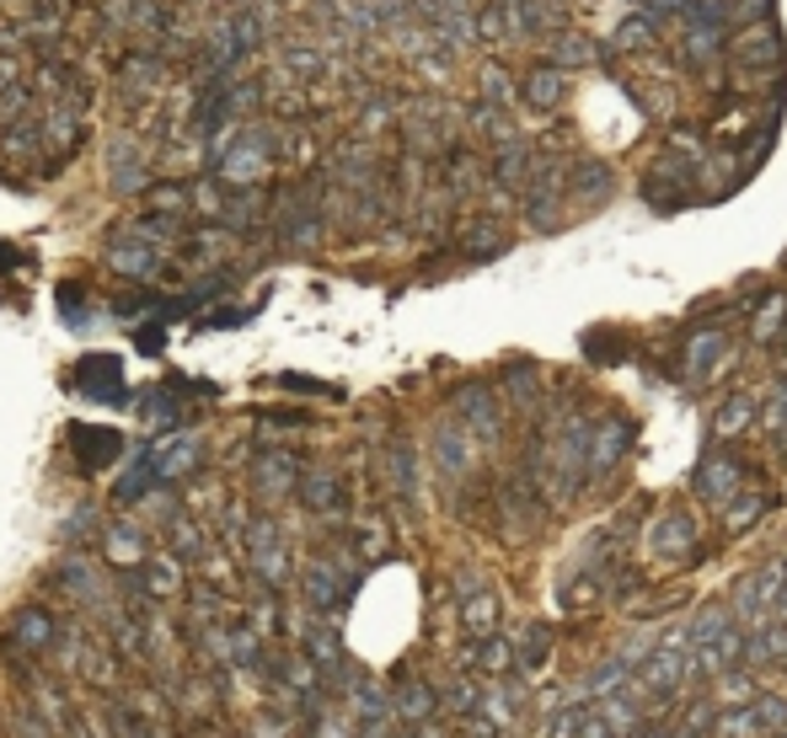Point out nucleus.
<instances>
[{
    "label": "nucleus",
    "instance_id": "obj_12",
    "mask_svg": "<svg viewBox=\"0 0 787 738\" xmlns=\"http://www.w3.org/2000/svg\"><path fill=\"white\" fill-rule=\"evenodd\" d=\"M691 546H697V525H691V514L669 508V514L654 525V552L669 556V562H680V556H691Z\"/></svg>",
    "mask_w": 787,
    "mask_h": 738
},
{
    "label": "nucleus",
    "instance_id": "obj_35",
    "mask_svg": "<svg viewBox=\"0 0 787 738\" xmlns=\"http://www.w3.org/2000/svg\"><path fill=\"white\" fill-rule=\"evenodd\" d=\"M579 717H585L579 706H574V712H557V717L546 723V734L541 738H579Z\"/></svg>",
    "mask_w": 787,
    "mask_h": 738
},
{
    "label": "nucleus",
    "instance_id": "obj_6",
    "mask_svg": "<svg viewBox=\"0 0 787 738\" xmlns=\"http://www.w3.org/2000/svg\"><path fill=\"white\" fill-rule=\"evenodd\" d=\"M783 567H761V573H750V578H739V589H734V615L739 620H755V615L772 611V600L783 594Z\"/></svg>",
    "mask_w": 787,
    "mask_h": 738
},
{
    "label": "nucleus",
    "instance_id": "obj_15",
    "mask_svg": "<svg viewBox=\"0 0 787 738\" xmlns=\"http://www.w3.org/2000/svg\"><path fill=\"white\" fill-rule=\"evenodd\" d=\"M697 488H702V497H713V503H728V497L739 492V466H734L728 455H713V460H702V471H697Z\"/></svg>",
    "mask_w": 787,
    "mask_h": 738
},
{
    "label": "nucleus",
    "instance_id": "obj_25",
    "mask_svg": "<svg viewBox=\"0 0 787 738\" xmlns=\"http://www.w3.org/2000/svg\"><path fill=\"white\" fill-rule=\"evenodd\" d=\"M750 712H755V723H761V734L766 738L787 734V701L783 696H750Z\"/></svg>",
    "mask_w": 787,
    "mask_h": 738
},
{
    "label": "nucleus",
    "instance_id": "obj_22",
    "mask_svg": "<svg viewBox=\"0 0 787 738\" xmlns=\"http://www.w3.org/2000/svg\"><path fill=\"white\" fill-rule=\"evenodd\" d=\"M434 455H440V466H445V471H466V466H471V433H466V429H440V439H434Z\"/></svg>",
    "mask_w": 787,
    "mask_h": 738
},
{
    "label": "nucleus",
    "instance_id": "obj_39",
    "mask_svg": "<svg viewBox=\"0 0 787 738\" xmlns=\"http://www.w3.org/2000/svg\"><path fill=\"white\" fill-rule=\"evenodd\" d=\"M456 594H460V600L482 594V573H477V567H460V573H456Z\"/></svg>",
    "mask_w": 787,
    "mask_h": 738
},
{
    "label": "nucleus",
    "instance_id": "obj_1",
    "mask_svg": "<svg viewBox=\"0 0 787 738\" xmlns=\"http://www.w3.org/2000/svg\"><path fill=\"white\" fill-rule=\"evenodd\" d=\"M242 541H247V556H253L262 583H284L290 578V552H284V536H279L273 519H247Z\"/></svg>",
    "mask_w": 787,
    "mask_h": 738
},
{
    "label": "nucleus",
    "instance_id": "obj_32",
    "mask_svg": "<svg viewBox=\"0 0 787 738\" xmlns=\"http://www.w3.org/2000/svg\"><path fill=\"white\" fill-rule=\"evenodd\" d=\"M718 631H728V611H723V605H708V611L691 620V642H713Z\"/></svg>",
    "mask_w": 787,
    "mask_h": 738
},
{
    "label": "nucleus",
    "instance_id": "obj_8",
    "mask_svg": "<svg viewBox=\"0 0 787 738\" xmlns=\"http://www.w3.org/2000/svg\"><path fill=\"white\" fill-rule=\"evenodd\" d=\"M680 679H686V659H680L669 642L654 648L649 659H638V690H643V696H669Z\"/></svg>",
    "mask_w": 787,
    "mask_h": 738
},
{
    "label": "nucleus",
    "instance_id": "obj_2",
    "mask_svg": "<svg viewBox=\"0 0 787 738\" xmlns=\"http://www.w3.org/2000/svg\"><path fill=\"white\" fill-rule=\"evenodd\" d=\"M348 589H354L348 562H328V556H317V562L306 567V600H311L317 611H337V605L348 600Z\"/></svg>",
    "mask_w": 787,
    "mask_h": 738
},
{
    "label": "nucleus",
    "instance_id": "obj_36",
    "mask_svg": "<svg viewBox=\"0 0 787 738\" xmlns=\"http://www.w3.org/2000/svg\"><path fill=\"white\" fill-rule=\"evenodd\" d=\"M723 701H728V706H745V701H750V679L723 669Z\"/></svg>",
    "mask_w": 787,
    "mask_h": 738
},
{
    "label": "nucleus",
    "instance_id": "obj_14",
    "mask_svg": "<svg viewBox=\"0 0 787 738\" xmlns=\"http://www.w3.org/2000/svg\"><path fill=\"white\" fill-rule=\"evenodd\" d=\"M108 183L119 187V193H139V187H145V156L134 150L130 139L113 145V156H108Z\"/></svg>",
    "mask_w": 787,
    "mask_h": 738
},
{
    "label": "nucleus",
    "instance_id": "obj_5",
    "mask_svg": "<svg viewBox=\"0 0 787 738\" xmlns=\"http://www.w3.org/2000/svg\"><path fill=\"white\" fill-rule=\"evenodd\" d=\"M54 637H60V626H54V615L49 611H22L11 615V626H5V648L11 653H49L54 648Z\"/></svg>",
    "mask_w": 787,
    "mask_h": 738
},
{
    "label": "nucleus",
    "instance_id": "obj_43",
    "mask_svg": "<svg viewBox=\"0 0 787 738\" xmlns=\"http://www.w3.org/2000/svg\"><path fill=\"white\" fill-rule=\"evenodd\" d=\"M284 385H290V391H317V396H332V385H322V380H306V374H284Z\"/></svg>",
    "mask_w": 787,
    "mask_h": 738
},
{
    "label": "nucleus",
    "instance_id": "obj_21",
    "mask_svg": "<svg viewBox=\"0 0 787 738\" xmlns=\"http://www.w3.org/2000/svg\"><path fill=\"white\" fill-rule=\"evenodd\" d=\"M622 450H627V423H616V418H611L600 433H590V466H594V471H605Z\"/></svg>",
    "mask_w": 787,
    "mask_h": 738
},
{
    "label": "nucleus",
    "instance_id": "obj_46",
    "mask_svg": "<svg viewBox=\"0 0 787 738\" xmlns=\"http://www.w3.org/2000/svg\"><path fill=\"white\" fill-rule=\"evenodd\" d=\"M783 738H787V734H783Z\"/></svg>",
    "mask_w": 787,
    "mask_h": 738
},
{
    "label": "nucleus",
    "instance_id": "obj_30",
    "mask_svg": "<svg viewBox=\"0 0 787 738\" xmlns=\"http://www.w3.org/2000/svg\"><path fill=\"white\" fill-rule=\"evenodd\" d=\"M718 354H723V337H718V332H713V337H697V343H691V380H702L708 369L718 365Z\"/></svg>",
    "mask_w": 787,
    "mask_h": 738
},
{
    "label": "nucleus",
    "instance_id": "obj_4",
    "mask_svg": "<svg viewBox=\"0 0 787 738\" xmlns=\"http://www.w3.org/2000/svg\"><path fill=\"white\" fill-rule=\"evenodd\" d=\"M75 385L91 396V402H108V407H124V365L113 359V354H91L81 374H75Z\"/></svg>",
    "mask_w": 787,
    "mask_h": 738
},
{
    "label": "nucleus",
    "instance_id": "obj_38",
    "mask_svg": "<svg viewBox=\"0 0 787 738\" xmlns=\"http://www.w3.org/2000/svg\"><path fill=\"white\" fill-rule=\"evenodd\" d=\"M172 546H183V552L194 556L198 546H204V536H194V525H188V519H172Z\"/></svg>",
    "mask_w": 787,
    "mask_h": 738
},
{
    "label": "nucleus",
    "instance_id": "obj_44",
    "mask_svg": "<svg viewBox=\"0 0 787 738\" xmlns=\"http://www.w3.org/2000/svg\"><path fill=\"white\" fill-rule=\"evenodd\" d=\"M772 611H777V620H783V631H787V589L777 594V600H772Z\"/></svg>",
    "mask_w": 787,
    "mask_h": 738
},
{
    "label": "nucleus",
    "instance_id": "obj_19",
    "mask_svg": "<svg viewBox=\"0 0 787 738\" xmlns=\"http://www.w3.org/2000/svg\"><path fill=\"white\" fill-rule=\"evenodd\" d=\"M460 418H466L471 433H499V407H493V396H488L482 385L460 391Z\"/></svg>",
    "mask_w": 787,
    "mask_h": 738
},
{
    "label": "nucleus",
    "instance_id": "obj_26",
    "mask_svg": "<svg viewBox=\"0 0 787 738\" xmlns=\"http://www.w3.org/2000/svg\"><path fill=\"white\" fill-rule=\"evenodd\" d=\"M713 728H718V706H713V701H697V706L686 712V723L675 728V738H713Z\"/></svg>",
    "mask_w": 787,
    "mask_h": 738
},
{
    "label": "nucleus",
    "instance_id": "obj_20",
    "mask_svg": "<svg viewBox=\"0 0 787 738\" xmlns=\"http://www.w3.org/2000/svg\"><path fill=\"white\" fill-rule=\"evenodd\" d=\"M471 664H477L482 675H509V664H515V648H509L504 637H477V648H471Z\"/></svg>",
    "mask_w": 787,
    "mask_h": 738
},
{
    "label": "nucleus",
    "instance_id": "obj_24",
    "mask_svg": "<svg viewBox=\"0 0 787 738\" xmlns=\"http://www.w3.org/2000/svg\"><path fill=\"white\" fill-rule=\"evenodd\" d=\"M713 734H723V738H766L761 734V723H755V712H750V701H745V706H723Z\"/></svg>",
    "mask_w": 787,
    "mask_h": 738
},
{
    "label": "nucleus",
    "instance_id": "obj_40",
    "mask_svg": "<svg viewBox=\"0 0 787 738\" xmlns=\"http://www.w3.org/2000/svg\"><path fill=\"white\" fill-rule=\"evenodd\" d=\"M590 600H594V578H579V583L563 589V605H590Z\"/></svg>",
    "mask_w": 787,
    "mask_h": 738
},
{
    "label": "nucleus",
    "instance_id": "obj_17",
    "mask_svg": "<svg viewBox=\"0 0 787 738\" xmlns=\"http://www.w3.org/2000/svg\"><path fill=\"white\" fill-rule=\"evenodd\" d=\"M499 615H504V605H499V594H471V600H460V626L471 631V637H493L499 631Z\"/></svg>",
    "mask_w": 787,
    "mask_h": 738
},
{
    "label": "nucleus",
    "instance_id": "obj_10",
    "mask_svg": "<svg viewBox=\"0 0 787 738\" xmlns=\"http://www.w3.org/2000/svg\"><path fill=\"white\" fill-rule=\"evenodd\" d=\"M145 450H150L156 482H172V477H183V471H194V466H198V439H194V433L167 439V444H145Z\"/></svg>",
    "mask_w": 787,
    "mask_h": 738
},
{
    "label": "nucleus",
    "instance_id": "obj_3",
    "mask_svg": "<svg viewBox=\"0 0 787 738\" xmlns=\"http://www.w3.org/2000/svg\"><path fill=\"white\" fill-rule=\"evenodd\" d=\"M108 262H113L124 279H150V273H156V225H150V220L134 225L124 242L108 246Z\"/></svg>",
    "mask_w": 787,
    "mask_h": 738
},
{
    "label": "nucleus",
    "instance_id": "obj_41",
    "mask_svg": "<svg viewBox=\"0 0 787 738\" xmlns=\"http://www.w3.org/2000/svg\"><path fill=\"white\" fill-rule=\"evenodd\" d=\"M750 519H761V497H745L739 508H728V525H750Z\"/></svg>",
    "mask_w": 787,
    "mask_h": 738
},
{
    "label": "nucleus",
    "instance_id": "obj_11",
    "mask_svg": "<svg viewBox=\"0 0 787 738\" xmlns=\"http://www.w3.org/2000/svg\"><path fill=\"white\" fill-rule=\"evenodd\" d=\"M295 488H300V503L317 508V514H337V508H343V482H337V471H328V466L300 471Z\"/></svg>",
    "mask_w": 787,
    "mask_h": 738
},
{
    "label": "nucleus",
    "instance_id": "obj_18",
    "mask_svg": "<svg viewBox=\"0 0 787 738\" xmlns=\"http://www.w3.org/2000/svg\"><path fill=\"white\" fill-rule=\"evenodd\" d=\"M60 583H65L70 594L81 600V605H102L108 600V583H102V573L97 567H86V562H70L65 573H60Z\"/></svg>",
    "mask_w": 787,
    "mask_h": 738
},
{
    "label": "nucleus",
    "instance_id": "obj_28",
    "mask_svg": "<svg viewBox=\"0 0 787 738\" xmlns=\"http://www.w3.org/2000/svg\"><path fill=\"white\" fill-rule=\"evenodd\" d=\"M386 477H392L396 492H413V450L396 439V444H386Z\"/></svg>",
    "mask_w": 787,
    "mask_h": 738
},
{
    "label": "nucleus",
    "instance_id": "obj_45",
    "mask_svg": "<svg viewBox=\"0 0 787 738\" xmlns=\"http://www.w3.org/2000/svg\"><path fill=\"white\" fill-rule=\"evenodd\" d=\"M11 262H16V251H11V246H0V268H11Z\"/></svg>",
    "mask_w": 787,
    "mask_h": 738
},
{
    "label": "nucleus",
    "instance_id": "obj_7",
    "mask_svg": "<svg viewBox=\"0 0 787 738\" xmlns=\"http://www.w3.org/2000/svg\"><path fill=\"white\" fill-rule=\"evenodd\" d=\"M295 482H300V460L290 450H262L258 466H253L258 497H284V492H295Z\"/></svg>",
    "mask_w": 787,
    "mask_h": 738
},
{
    "label": "nucleus",
    "instance_id": "obj_42",
    "mask_svg": "<svg viewBox=\"0 0 787 738\" xmlns=\"http://www.w3.org/2000/svg\"><path fill=\"white\" fill-rule=\"evenodd\" d=\"M579 738H616V734H611V728H605L594 712H585V717H579Z\"/></svg>",
    "mask_w": 787,
    "mask_h": 738
},
{
    "label": "nucleus",
    "instance_id": "obj_9",
    "mask_svg": "<svg viewBox=\"0 0 787 738\" xmlns=\"http://www.w3.org/2000/svg\"><path fill=\"white\" fill-rule=\"evenodd\" d=\"M262 161H268V139H262V134H247V139H236V145L220 156V177L247 187L253 177H262Z\"/></svg>",
    "mask_w": 787,
    "mask_h": 738
},
{
    "label": "nucleus",
    "instance_id": "obj_16",
    "mask_svg": "<svg viewBox=\"0 0 787 738\" xmlns=\"http://www.w3.org/2000/svg\"><path fill=\"white\" fill-rule=\"evenodd\" d=\"M392 712L402 723H429V717H434V690H429L423 679H402L392 696Z\"/></svg>",
    "mask_w": 787,
    "mask_h": 738
},
{
    "label": "nucleus",
    "instance_id": "obj_31",
    "mask_svg": "<svg viewBox=\"0 0 787 738\" xmlns=\"http://www.w3.org/2000/svg\"><path fill=\"white\" fill-rule=\"evenodd\" d=\"M311 738H359V728H354L348 712H322V717L311 723Z\"/></svg>",
    "mask_w": 787,
    "mask_h": 738
},
{
    "label": "nucleus",
    "instance_id": "obj_13",
    "mask_svg": "<svg viewBox=\"0 0 787 738\" xmlns=\"http://www.w3.org/2000/svg\"><path fill=\"white\" fill-rule=\"evenodd\" d=\"M70 439H75V450H81V466H91V471H102V466L119 460V450H124V439L113 429H86V423H75Z\"/></svg>",
    "mask_w": 787,
    "mask_h": 738
},
{
    "label": "nucleus",
    "instance_id": "obj_37",
    "mask_svg": "<svg viewBox=\"0 0 787 738\" xmlns=\"http://www.w3.org/2000/svg\"><path fill=\"white\" fill-rule=\"evenodd\" d=\"M445 706H456V712H471V706H477V685H471V679H456V685L445 690Z\"/></svg>",
    "mask_w": 787,
    "mask_h": 738
},
{
    "label": "nucleus",
    "instance_id": "obj_33",
    "mask_svg": "<svg viewBox=\"0 0 787 738\" xmlns=\"http://www.w3.org/2000/svg\"><path fill=\"white\" fill-rule=\"evenodd\" d=\"M750 418H755V402H750V396H734V402L718 413V433H739Z\"/></svg>",
    "mask_w": 787,
    "mask_h": 738
},
{
    "label": "nucleus",
    "instance_id": "obj_27",
    "mask_svg": "<svg viewBox=\"0 0 787 738\" xmlns=\"http://www.w3.org/2000/svg\"><path fill=\"white\" fill-rule=\"evenodd\" d=\"M525 97H530L536 108H552V102L563 97V75H557V70H536V75L525 81Z\"/></svg>",
    "mask_w": 787,
    "mask_h": 738
},
{
    "label": "nucleus",
    "instance_id": "obj_29",
    "mask_svg": "<svg viewBox=\"0 0 787 738\" xmlns=\"http://www.w3.org/2000/svg\"><path fill=\"white\" fill-rule=\"evenodd\" d=\"M102 541H108V556H113V562H139V552H145L139 530H130V525H113Z\"/></svg>",
    "mask_w": 787,
    "mask_h": 738
},
{
    "label": "nucleus",
    "instance_id": "obj_23",
    "mask_svg": "<svg viewBox=\"0 0 787 738\" xmlns=\"http://www.w3.org/2000/svg\"><path fill=\"white\" fill-rule=\"evenodd\" d=\"M546 653H552V631L541 626V620H530L520 631V648H515V659H520L525 669H541L546 664Z\"/></svg>",
    "mask_w": 787,
    "mask_h": 738
},
{
    "label": "nucleus",
    "instance_id": "obj_34",
    "mask_svg": "<svg viewBox=\"0 0 787 738\" xmlns=\"http://www.w3.org/2000/svg\"><path fill=\"white\" fill-rule=\"evenodd\" d=\"M766 429L787 433V385H777V391H772V402H766Z\"/></svg>",
    "mask_w": 787,
    "mask_h": 738
}]
</instances>
